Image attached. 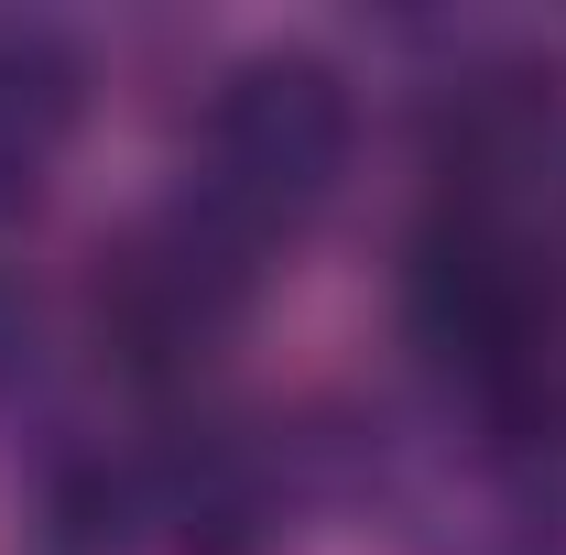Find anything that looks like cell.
Returning a JSON list of instances; mask_svg holds the SVG:
<instances>
[{"mask_svg":"<svg viewBox=\"0 0 566 555\" xmlns=\"http://www.w3.org/2000/svg\"><path fill=\"white\" fill-rule=\"evenodd\" d=\"M556 132V76L534 66H480L469 87L436 98V164H447V197H480L501 208V186L545 153Z\"/></svg>","mask_w":566,"mask_h":555,"instance_id":"obj_4","label":"cell"},{"mask_svg":"<svg viewBox=\"0 0 566 555\" xmlns=\"http://www.w3.org/2000/svg\"><path fill=\"white\" fill-rule=\"evenodd\" d=\"M208 197L197 208L240 240L262 229H294V218L327 208V186L349 175V87L327 55H240V66L208 87Z\"/></svg>","mask_w":566,"mask_h":555,"instance_id":"obj_2","label":"cell"},{"mask_svg":"<svg viewBox=\"0 0 566 555\" xmlns=\"http://www.w3.org/2000/svg\"><path fill=\"white\" fill-rule=\"evenodd\" d=\"M76 132V66L44 33H0V197H33Z\"/></svg>","mask_w":566,"mask_h":555,"instance_id":"obj_5","label":"cell"},{"mask_svg":"<svg viewBox=\"0 0 566 555\" xmlns=\"http://www.w3.org/2000/svg\"><path fill=\"white\" fill-rule=\"evenodd\" d=\"M240 316V229H218L208 208L164 218L109 251L98 273V338L132 370H186L208 359V338Z\"/></svg>","mask_w":566,"mask_h":555,"instance_id":"obj_3","label":"cell"},{"mask_svg":"<svg viewBox=\"0 0 566 555\" xmlns=\"http://www.w3.org/2000/svg\"><path fill=\"white\" fill-rule=\"evenodd\" d=\"M403 305L415 338L491 404V415H534L545 370H556V273L534 262V240L480 197H436L403 262Z\"/></svg>","mask_w":566,"mask_h":555,"instance_id":"obj_1","label":"cell"}]
</instances>
